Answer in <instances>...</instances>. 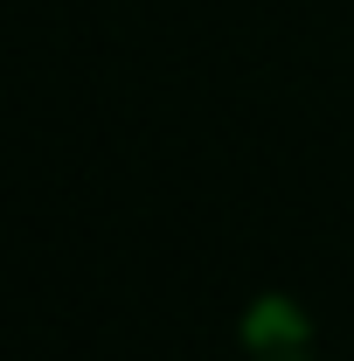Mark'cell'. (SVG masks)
I'll list each match as a JSON object with an SVG mask.
<instances>
[{"mask_svg":"<svg viewBox=\"0 0 354 361\" xmlns=\"http://www.w3.org/2000/svg\"><path fill=\"white\" fill-rule=\"evenodd\" d=\"M250 361H319V355H306V348H257Z\"/></svg>","mask_w":354,"mask_h":361,"instance_id":"cell-1","label":"cell"}]
</instances>
